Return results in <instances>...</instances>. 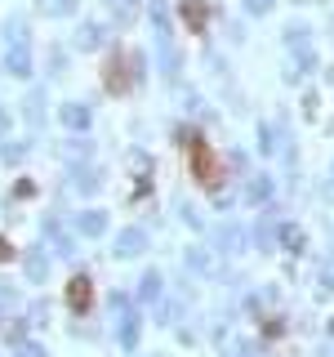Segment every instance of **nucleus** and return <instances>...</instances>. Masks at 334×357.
Returning a JSON list of instances; mask_svg holds the SVG:
<instances>
[{
    "mask_svg": "<svg viewBox=\"0 0 334 357\" xmlns=\"http://www.w3.org/2000/svg\"><path fill=\"white\" fill-rule=\"evenodd\" d=\"M67 299H72V308H76V313H81V308H90V299H94L90 281H85V277H76V281H72V290H67Z\"/></svg>",
    "mask_w": 334,
    "mask_h": 357,
    "instance_id": "nucleus-3",
    "label": "nucleus"
},
{
    "mask_svg": "<svg viewBox=\"0 0 334 357\" xmlns=\"http://www.w3.org/2000/svg\"><path fill=\"white\" fill-rule=\"evenodd\" d=\"M205 18H209L205 0H187V5H183V23L192 27V32H205Z\"/></svg>",
    "mask_w": 334,
    "mask_h": 357,
    "instance_id": "nucleus-2",
    "label": "nucleus"
},
{
    "mask_svg": "<svg viewBox=\"0 0 334 357\" xmlns=\"http://www.w3.org/2000/svg\"><path fill=\"white\" fill-rule=\"evenodd\" d=\"M125 85H129V76L121 72V59H112L107 63V90H125Z\"/></svg>",
    "mask_w": 334,
    "mask_h": 357,
    "instance_id": "nucleus-4",
    "label": "nucleus"
},
{
    "mask_svg": "<svg viewBox=\"0 0 334 357\" xmlns=\"http://www.w3.org/2000/svg\"><path fill=\"white\" fill-rule=\"evenodd\" d=\"M0 259H9V246H5V241H0Z\"/></svg>",
    "mask_w": 334,
    "mask_h": 357,
    "instance_id": "nucleus-5",
    "label": "nucleus"
},
{
    "mask_svg": "<svg viewBox=\"0 0 334 357\" xmlns=\"http://www.w3.org/2000/svg\"><path fill=\"white\" fill-rule=\"evenodd\" d=\"M187 156H192V170H196L200 183H205V187H218V178H223V165H218L214 147H209L205 139L192 134V143H187Z\"/></svg>",
    "mask_w": 334,
    "mask_h": 357,
    "instance_id": "nucleus-1",
    "label": "nucleus"
}]
</instances>
